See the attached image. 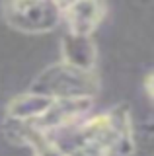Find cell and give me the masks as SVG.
Returning a JSON list of instances; mask_svg holds the SVG:
<instances>
[{
	"label": "cell",
	"instance_id": "obj_1",
	"mask_svg": "<svg viewBox=\"0 0 154 156\" xmlns=\"http://www.w3.org/2000/svg\"><path fill=\"white\" fill-rule=\"evenodd\" d=\"M102 80L96 70H80L66 62H53L31 80L30 90L37 94L59 98H96L100 94Z\"/></svg>",
	"mask_w": 154,
	"mask_h": 156
},
{
	"label": "cell",
	"instance_id": "obj_2",
	"mask_svg": "<svg viewBox=\"0 0 154 156\" xmlns=\"http://www.w3.org/2000/svg\"><path fill=\"white\" fill-rule=\"evenodd\" d=\"M0 18L10 29L23 35L51 33L62 23L55 0H0Z\"/></svg>",
	"mask_w": 154,
	"mask_h": 156
},
{
	"label": "cell",
	"instance_id": "obj_3",
	"mask_svg": "<svg viewBox=\"0 0 154 156\" xmlns=\"http://www.w3.org/2000/svg\"><path fill=\"white\" fill-rule=\"evenodd\" d=\"M94 109V98H59L53 100L39 119L31 121L43 133H53L66 125L84 119Z\"/></svg>",
	"mask_w": 154,
	"mask_h": 156
},
{
	"label": "cell",
	"instance_id": "obj_4",
	"mask_svg": "<svg viewBox=\"0 0 154 156\" xmlns=\"http://www.w3.org/2000/svg\"><path fill=\"white\" fill-rule=\"evenodd\" d=\"M51 140L61 148L65 156H113L111 150L94 136L86 135L80 127V121L47 133Z\"/></svg>",
	"mask_w": 154,
	"mask_h": 156
},
{
	"label": "cell",
	"instance_id": "obj_5",
	"mask_svg": "<svg viewBox=\"0 0 154 156\" xmlns=\"http://www.w3.org/2000/svg\"><path fill=\"white\" fill-rule=\"evenodd\" d=\"M105 12L103 0H78L62 10V23L70 33L94 35V31L102 26Z\"/></svg>",
	"mask_w": 154,
	"mask_h": 156
},
{
	"label": "cell",
	"instance_id": "obj_6",
	"mask_svg": "<svg viewBox=\"0 0 154 156\" xmlns=\"http://www.w3.org/2000/svg\"><path fill=\"white\" fill-rule=\"evenodd\" d=\"M61 61L80 70H96L98 45L94 41V35L65 31L61 37Z\"/></svg>",
	"mask_w": 154,
	"mask_h": 156
},
{
	"label": "cell",
	"instance_id": "obj_7",
	"mask_svg": "<svg viewBox=\"0 0 154 156\" xmlns=\"http://www.w3.org/2000/svg\"><path fill=\"white\" fill-rule=\"evenodd\" d=\"M115 131V150L113 156H133L137 150L135 143V125H133V113L129 104H115L107 109Z\"/></svg>",
	"mask_w": 154,
	"mask_h": 156
},
{
	"label": "cell",
	"instance_id": "obj_8",
	"mask_svg": "<svg viewBox=\"0 0 154 156\" xmlns=\"http://www.w3.org/2000/svg\"><path fill=\"white\" fill-rule=\"evenodd\" d=\"M53 98L37 94L27 88L26 92L14 96L10 101L6 104L4 109V117L6 119H14V121H35L47 111V107L51 105Z\"/></svg>",
	"mask_w": 154,
	"mask_h": 156
},
{
	"label": "cell",
	"instance_id": "obj_9",
	"mask_svg": "<svg viewBox=\"0 0 154 156\" xmlns=\"http://www.w3.org/2000/svg\"><path fill=\"white\" fill-rule=\"evenodd\" d=\"M152 84H154V72L150 70V72H146L144 78H142V88H144V94H146L148 100L154 98V86Z\"/></svg>",
	"mask_w": 154,
	"mask_h": 156
},
{
	"label": "cell",
	"instance_id": "obj_10",
	"mask_svg": "<svg viewBox=\"0 0 154 156\" xmlns=\"http://www.w3.org/2000/svg\"><path fill=\"white\" fill-rule=\"evenodd\" d=\"M55 2H57V6L61 8V14H62V10H65V8H68V6H72V4H74V2H78V0H55Z\"/></svg>",
	"mask_w": 154,
	"mask_h": 156
}]
</instances>
